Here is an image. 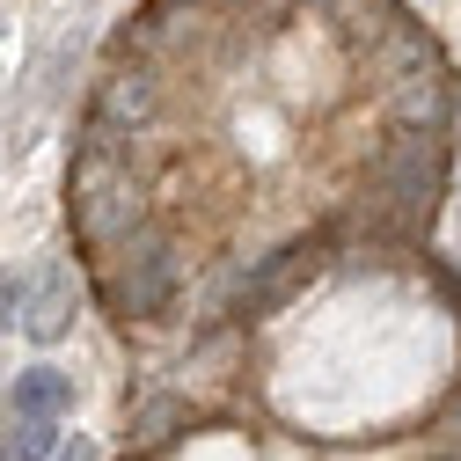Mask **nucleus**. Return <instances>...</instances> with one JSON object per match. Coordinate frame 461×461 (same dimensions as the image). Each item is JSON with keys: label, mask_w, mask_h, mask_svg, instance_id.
Wrapping results in <instances>:
<instances>
[{"label": "nucleus", "mask_w": 461, "mask_h": 461, "mask_svg": "<svg viewBox=\"0 0 461 461\" xmlns=\"http://www.w3.org/2000/svg\"><path fill=\"white\" fill-rule=\"evenodd\" d=\"M95 294H103V308L118 315V322H154V315H168V308H176V294H184L176 235L147 212L132 235L95 264Z\"/></svg>", "instance_id": "nucleus-1"}, {"label": "nucleus", "mask_w": 461, "mask_h": 461, "mask_svg": "<svg viewBox=\"0 0 461 461\" xmlns=\"http://www.w3.org/2000/svg\"><path fill=\"white\" fill-rule=\"evenodd\" d=\"M67 212H74V242L103 264V257L147 220V184L132 176V168H74Z\"/></svg>", "instance_id": "nucleus-2"}, {"label": "nucleus", "mask_w": 461, "mask_h": 461, "mask_svg": "<svg viewBox=\"0 0 461 461\" xmlns=\"http://www.w3.org/2000/svg\"><path fill=\"white\" fill-rule=\"evenodd\" d=\"M322 264V235H294V242H278L271 257H257L249 264V278L235 285V301H227V315L235 322H257V315H271V308H285L308 285V271Z\"/></svg>", "instance_id": "nucleus-3"}, {"label": "nucleus", "mask_w": 461, "mask_h": 461, "mask_svg": "<svg viewBox=\"0 0 461 461\" xmlns=\"http://www.w3.org/2000/svg\"><path fill=\"white\" fill-rule=\"evenodd\" d=\"M95 118L125 125V132H147L161 118V74L147 59H110L103 81H95Z\"/></svg>", "instance_id": "nucleus-4"}, {"label": "nucleus", "mask_w": 461, "mask_h": 461, "mask_svg": "<svg viewBox=\"0 0 461 461\" xmlns=\"http://www.w3.org/2000/svg\"><path fill=\"white\" fill-rule=\"evenodd\" d=\"M74 315H81V294H74V271L67 264H44L37 278H30V308H23V337L30 344H59L67 330H74Z\"/></svg>", "instance_id": "nucleus-5"}, {"label": "nucleus", "mask_w": 461, "mask_h": 461, "mask_svg": "<svg viewBox=\"0 0 461 461\" xmlns=\"http://www.w3.org/2000/svg\"><path fill=\"white\" fill-rule=\"evenodd\" d=\"M388 118L395 125H418V132H454V81H447V67L388 81Z\"/></svg>", "instance_id": "nucleus-6"}, {"label": "nucleus", "mask_w": 461, "mask_h": 461, "mask_svg": "<svg viewBox=\"0 0 461 461\" xmlns=\"http://www.w3.org/2000/svg\"><path fill=\"white\" fill-rule=\"evenodd\" d=\"M366 59H374V74H381V81H402V74L447 67V59H439V37H432L425 23H411V15H395V23L366 44Z\"/></svg>", "instance_id": "nucleus-7"}, {"label": "nucleus", "mask_w": 461, "mask_h": 461, "mask_svg": "<svg viewBox=\"0 0 461 461\" xmlns=\"http://www.w3.org/2000/svg\"><path fill=\"white\" fill-rule=\"evenodd\" d=\"M191 418H198V411H191L184 395H154V402H140V411H132V432H125V439H132V454H161L168 439L191 432Z\"/></svg>", "instance_id": "nucleus-8"}, {"label": "nucleus", "mask_w": 461, "mask_h": 461, "mask_svg": "<svg viewBox=\"0 0 461 461\" xmlns=\"http://www.w3.org/2000/svg\"><path fill=\"white\" fill-rule=\"evenodd\" d=\"M67 411H74V374H59V366L15 374V418H67Z\"/></svg>", "instance_id": "nucleus-9"}, {"label": "nucleus", "mask_w": 461, "mask_h": 461, "mask_svg": "<svg viewBox=\"0 0 461 461\" xmlns=\"http://www.w3.org/2000/svg\"><path fill=\"white\" fill-rule=\"evenodd\" d=\"M59 447V418H15V432L0 439V461H44Z\"/></svg>", "instance_id": "nucleus-10"}, {"label": "nucleus", "mask_w": 461, "mask_h": 461, "mask_svg": "<svg viewBox=\"0 0 461 461\" xmlns=\"http://www.w3.org/2000/svg\"><path fill=\"white\" fill-rule=\"evenodd\" d=\"M30 278H37V271H0V330L23 322V308H30Z\"/></svg>", "instance_id": "nucleus-11"}, {"label": "nucleus", "mask_w": 461, "mask_h": 461, "mask_svg": "<svg viewBox=\"0 0 461 461\" xmlns=\"http://www.w3.org/2000/svg\"><path fill=\"white\" fill-rule=\"evenodd\" d=\"M44 461H95V439H88V432H74V439L59 432V447H51Z\"/></svg>", "instance_id": "nucleus-12"}, {"label": "nucleus", "mask_w": 461, "mask_h": 461, "mask_svg": "<svg viewBox=\"0 0 461 461\" xmlns=\"http://www.w3.org/2000/svg\"><path fill=\"white\" fill-rule=\"evenodd\" d=\"M425 271H432V278H439V294H447V301H454V308H461V271H454V264H439V257H425Z\"/></svg>", "instance_id": "nucleus-13"}]
</instances>
